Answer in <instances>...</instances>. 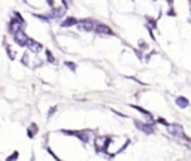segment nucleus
Returning <instances> with one entry per match:
<instances>
[{
	"instance_id": "nucleus-29",
	"label": "nucleus",
	"mask_w": 191,
	"mask_h": 161,
	"mask_svg": "<svg viewBox=\"0 0 191 161\" xmlns=\"http://www.w3.org/2000/svg\"><path fill=\"white\" fill-rule=\"evenodd\" d=\"M61 2H63V6H64V8H69V5H67V0H61Z\"/></svg>"
},
{
	"instance_id": "nucleus-9",
	"label": "nucleus",
	"mask_w": 191,
	"mask_h": 161,
	"mask_svg": "<svg viewBox=\"0 0 191 161\" xmlns=\"http://www.w3.org/2000/svg\"><path fill=\"white\" fill-rule=\"evenodd\" d=\"M27 48H28L32 52H34V54H37V52H41L42 49H43L42 43L36 42V40H33V39H28V42H27Z\"/></svg>"
},
{
	"instance_id": "nucleus-3",
	"label": "nucleus",
	"mask_w": 191,
	"mask_h": 161,
	"mask_svg": "<svg viewBox=\"0 0 191 161\" xmlns=\"http://www.w3.org/2000/svg\"><path fill=\"white\" fill-rule=\"evenodd\" d=\"M28 39H30V37H28V36H27V34H25L23 30L14 34V42L17 43L18 46H21V48H25V46H27V42H28Z\"/></svg>"
},
{
	"instance_id": "nucleus-30",
	"label": "nucleus",
	"mask_w": 191,
	"mask_h": 161,
	"mask_svg": "<svg viewBox=\"0 0 191 161\" xmlns=\"http://www.w3.org/2000/svg\"><path fill=\"white\" fill-rule=\"evenodd\" d=\"M23 2H24V3H27V0H23Z\"/></svg>"
},
{
	"instance_id": "nucleus-13",
	"label": "nucleus",
	"mask_w": 191,
	"mask_h": 161,
	"mask_svg": "<svg viewBox=\"0 0 191 161\" xmlns=\"http://www.w3.org/2000/svg\"><path fill=\"white\" fill-rule=\"evenodd\" d=\"M130 108H133V109H136L137 112H141V113H143V115H146L148 118H152V115H151V112H148V110H145L143 108H141V106H137V104H130ZM151 122H152V119H151Z\"/></svg>"
},
{
	"instance_id": "nucleus-27",
	"label": "nucleus",
	"mask_w": 191,
	"mask_h": 161,
	"mask_svg": "<svg viewBox=\"0 0 191 161\" xmlns=\"http://www.w3.org/2000/svg\"><path fill=\"white\" fill-rule=\"evenodd\" d=\"M134 52H136V55H137L139 58H142V52L139 51V49H136V51H134Z\"/></svg>"
},
{
	"instance_id": "nucleus-2",
	"label": "nucleus",
	"mask_w": 191,
	"mask_h": 161,
	"mask_svg": "<svg viewBox=\"0 0 191 161\" xmlns=\"http://www.w3.org/2000/svg\"><path fill=\"white\" fill-rule=\"evenodd\" d=\"M23 28H24V21H20L17 17L9 21L8 30H9V33L12 34V36H14L15 33H18V32H21Z\"/></svg>"
},
{
	"instance_id": "nucleus-10",
	"label": "nucleus",
	"mask_w": 191,
	"mask_h": 161,
	"mask_svg": "<svg viewBox=\"0 0 191 161\" xmlns=\"http://www.w3.org/2000/svg\"><path fill=\"white\" fill-rule=\"evenodd\" d=\"M78 24V19L73 17H67L64 18L61 23H60V27H63V28H67V27H72V26H76Z\"/></svg>"
},
{
	"instance_id": "nucleus-26",
	"label": "nucleus",
	"mask_w": 191,
	"mask_h": 161,
	"mask_svg": "<svg viewBox=\"0 0 191 161\" xmlns=\"http://www.w3.org/2000/svg\"><path fill=\"white\" fill-rule=\"evenodd\" d=\"M141 48H142V49H146V48H148V45H146L145 42H141Z\"/></svg>"
},
{
	"instance_id": "nucleus-1",
	"label": "nucleus",
	"mask_w": 191,
	"mask_h": 161,
	"mask_svg": "<svg viewBox=\"0 0 191 161\" xmlns=\"http://www.w3.org/2000/svg\"><path fill=\"white\" fill-rule=\"evenodd\" d=\"M60 133H63V134H69V136H75V137H78V139H81V142H82V143H88V142H90V133H88L87 130H84V131L60 130Z\"/></svg>"
},
{
	"instance_id": "nucleus-4",
	"label": "nucleus",
	"mask_w": 191,
	"mask_h": 161,
	"mask_svg": "<svg viewBox=\"0 0 191 161\" xmlns=\"http://www.w3.org/2000/svg\"><path fill=\"white\" fill-rule=\"evenodd\" d=\"M78 30H81V32H87V33H90V32H94V23H93L91 19H82V21H78Z\"/></svg>"
},
{
	"instance_id": "nucleus-31",
	"label": "nucleus",
	"mask_w": 191,
	"mask_h": 161,
	"mask_svg": "<svg viewBox=\"0 0 191 161\" xmlns=\"http://www.w3.org/2000/svg\"><path fill=\"white\" fill-rule=\"evenodd\" d=\"M152 2H157V0H152Z\"/></svg>"
},
{
	"instance_id": "nucleus-5",
	"label": "nucleus",
	"mask_w": 191,
	"mask_h": 161,
	"mask_svg": "<svg viewBox=\"0 0 191 161\" xmlns=\"http://www.w3.org/2000/svg\"><path fill=\"white\" fill-rule=\"evenodd\" d=\"M169 133L175 137H179V139H185V134H184V128L182 125H179V124H172V125H169Z\"/></svg>"
},
{
	"instance_id": "nucleus-18",
	"label": "nucleus",
	"mask_w": 191,
	"mask_h": 161,
	"mask_svg": "<svg viewBox=\"0 0 191 161\" xmlns=\"http://www.w3.org/2000/svg\"><path fill=\"white\" fill-rule=\"evenodd\" d=\"M64 66H66V67H69L72 72H76V64H75V63H72V61H64Z\"/></svg>"
},
{
	"instance_id": "nucleus-7",
	"label": "nucleus",
	"mask_w": 191,
	"mask_h": 161,
	"mask_svg": "<svg viewBox=\"0 0 191 161\" xmlns=\"http://www.w3.org/2000/svg\"><path fill=\"white\" fill-rule=\"evenodd\" d=\"M94 32L99 34V36H114L112 30H111V28H109L106 24H102V23L94 27Z\"/></svg>"
},
{
	"instance_id": "nucleus-21",
	"label": "nucleus",
	"mask_w": 191,
	"mask_h": 161,
	"mask_svg": "<svg viewBox=\"0 0 191 161\" xmlns=\"http://www.w3.org/2000/svg\"><path fill=\"white\" fill-rule=\"evenodd\" d=\"M128 145H130V140H125V143L123 145V146H121L119 149H118V152H116V154H121V152H123V151H125V148H127Z\"/></svg>"
},
{
	"instance_id": "nucleus-28",
	"label": "nucleus",
	"mask_w": 191,
	"mask_h": 161,
	"mask_svg": "<svg viewBox=\"0 0 191 161\" xmlns=\"http://www.w3.org/2000/svg\"><path fill=\"white\" fill-rule=\"evenodd\" d=\"M46 3H48V5H50L51 8H52V6H54V0H46Z\"/></svg>"
},
{
	"instance_id": "nucleus-6",
	"label": "nucleus",
	"mask_w": 191,
	"mask_h": 161,
	"mask_svg": "<svg viewBox=\"0 0 191 161\" xmlns=\"http://www.w3.org/2000/svg\"><path fill=\"white\" fill-rule=\"evenodd\" d=\"M134 125L137 127V130L143 131L145 134H152V133H154V127H152L151 124H146V122H142V121L134 119Z\"/></svg>"
},
{
	"instance_id": "nucleus-24",
	"label": "nucleus",
	"mask_w": 191,
	"mask_h": 161,
	"mask_svg": "<svg viewBox=\"0 0 191 161\" xmlns=\"http://www.w3.org/2000/svg\"><path fill=\"white\" fill-rule=\"evenodd\" d=\"M55 110H57V108H55V106H54V108H51L50 112H48V118H51V117H52V113H55Z\"/></svg>"
},
{
	"instance_id": "nucleus-23",
	"label": "nucleus",
	"mask_w": 191,
	"mask_h": 161,
	"mask_svg": "<svg viewBox=\"0 0 191 161\" xmlns=\"http://www.w3.org/2000/svg\"><path fill=\"white\" fill-rule=\"evenodd\" d=\"M23 64L28 66V54H24V55H23Z\"/></svg>"
},
{
	"instance_id": "nucleus-16",
	"label": "nucleus",
	"mask_w": 191,
	"mask_h": 161,
	"mask_svg": "<svg viewBox=\"0 0 191 161\" xmlns=\"http://www.w3.org/2000/svg\"><path fill=\"white\" fill-rule=\"evenodd\" d=\"M34 17L37 19H41L43 23H51V17H46V15H41V14H34Z\"/></svg>"
},
{
	"instance_id": "nucleus-20",
	"label": "nucleus",
	"mask_w": 191,
	"mask_h": 161,
	"mask_svg": "<svg viewBox=\"0 0 191 161\" xmlns=\"http://www.w3.org/2000/svg\"><path fill=\"white\" fill-rule=\"evenodd\" d=\"M18 157H20V154H18V151H15V152H12V155H9L6 160H8V161H12V160H17Z\"/></svg>"
},
{
	"instance_id": "nucleus-25",
	"label": "nucleus",
	"mask_w": 191,
	"mask_h": 161,
	"mask_svg": "<svg viewBox=\"0 0 191 161\" xmlns=\"http://www.w3.org/2000/svg\"><path fill=\"white\" fill-rule=\"evenodd\" d=\"M15 17H17L20 21H24V18L21 17V14H20V12H15Z\"/></svg>"
},
{
	"instance_id": "nucleus-14",
	"label": "nucleus",
	"mask_w": 191,
	"mask_h": 161,
	"mask_svg": "<svg viewBox=\"0 0 191 161\" xmlns=\"http://www.w3.org/2000/svg\"><path fill=\"white\" fill-rule=\"evenodd\" d=\"M112 143V140L109 139V137H106L105 140H103V148H102V152H105V154H108V148H109V145Z\"/></svg>"
},
{
	"instance_id": "nucleus-12",
	"label": "nucleus",
	"mask_w": 191,
	"mask_h": 161,
	"mask_svg": "<svg viewBox=\"0 0 191 161\" xmlns=\"http://www.w3.org/2000/svg\"><path fill=\"white\" fill-rule=\"evenodd\" d=\"M36 133H37V125L36 124H30V127L27 128V136L30 137V139H33L34 136H36Z\"/></svg>"
},
{
	"instance_id": "nucleus-8",
	"label": "nucleus",
	"mask_w": 191,
	"mask_h": 161,
	"mask_svg": "<svg viewBox=\"0 0 191 161\" xmlns=\"http://www.w3.org/2000/svg\"><path fill=\"white\" fill-rule=\"evenodd\" d=\"M66 11L67 9L63 6V8H51V12H50V17H51V19L54 18V19H58V18H61L64 14H66Z\"/></svg>"
},
{
	"instance_id": "nucleus-19",
	"label": "nucleus",
	"mask_w": 191,
	"mask_h": 161,
	"mask_svg": "<svg viewBox=\"0 0 191 161\" xmlns=\"http://www.w3.org/2000/svg\"><path fill=\"white\" fill-rule=\"evenodd\" d=\"M46 58H48V61H50V63H55V58H54L52 52L48 51V49H46Z\"/></svg>"
},
{
	"instance_id": "nucleus-15",
	"label": "nucleus",
	"mask_w": 191,
	"mask_h": 161,
	"mask_svg": "<svg viewBox=\"0 0 191 161\" xmlns=\"http://www.w3.org/2000/svg\"><path fill=\"white\" fill-rule=\"evenodd\" d=\"M103 140H105V139L97 137V139H96V142H94V143H96V151H97V152H100V151H102V148H103Z\"/></svg>"
},
{
	"instance_id": "nucleus-17",
	"label": "nucleus",
	"mask_w": 191,
	"mask_h": 161,
	"mask_svg": "<svg viewBox=\"0 0 191 161\" xmlns=\"http://www.w3.org/2000/svg\"><path fill=\"white\" fill-rule=\"evenodd\" d=\"M5 49H6V52H8L9 58H11V60H15V52L12 51V49H11V46H9L8 43H6V45H5Z\"/></svg>"
},
{
	"instance_id": "nucleus-22",
	"label": "nucleus",
	"mask_w": 191,
	"mask_h": 161,
	"mask_svg": "<svg viewBox=\"0 0 191 161\" xmlns=\"http://www.w3.org/2000/svg\"><path fill=\"white\" fill-rule=\"evenodd\" d=\"M157 122H158V124H161V125H166V127H169V122H167L166 119H163V118H158Z\"/></svg>"
},
{
	"instance_id": "nucleus-11",
	"label": "nucleus",
	"mask_w": 191,
	"mask_h": 161,
	"mask_svg": "<svg viewBox=\"0 0 191 161\" xmlns=\"http://www.w3.org/2000/svg\"><path fill=\"white\" fill-rule=\"evenodd\" d=\"M176 106L178 108H181V109H185V108H188L190 106V100L187 99V97H184V95H179V97H176Z\"/></svg>"
}]
</instances>
